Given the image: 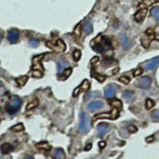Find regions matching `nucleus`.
<instances>
[{"mask_svg":"<svg viewBox=\"0 0 159 159\" xmlns=\"http://www.w3.org/2000/svg\"><path fill=\"white\" fill-rule=\"evenodd\" d=\"M22 106V100L18 96H13L7 105L6 106V110L9 114L14 115L18 111Z\"/></svg>","mask_w":159,"mask_h":159,"instance_id":"1","label":"nucleus"},{"mask_svg":"<svg viewBox=\"0 0 159 159\" xmlns=\"http://www.w3.org/2000/svg\"><path fill=\"white\" fill-rule=\"evenodd\" d=\"M80 131L83 133H87L91 129V122L86 113L83 112L80 116V123L79 126Z\"/></svg>","mask_w":159,"mask_h":159,"instance_id":"2","label":"nucleus"},{"mask_svg":"<svg viewBox=\"0 0 159 159\" xmlns=\"http://www.w3.org/2000/svg\"><path fill=\"white\" fill-rule=\"evenodd\" d=\"M119 109L117 108H114L111 112L110 113H101V114H98L94 116L93 118V121L95 122L96 120L100 119H116L119 117Z\"/></svg>","mask_w":159,"mask_h":159,"instance_id":"3","label":"nucleus"},{"mask_svg":"<svg viewBox=\"0 0 159 159\" xmlns=\"http://www.w3.org/2000/svg\"><path fill=\"white\" fill-rule=\"evenodd\" d=\"M110 49H111V43L107 39H103L99 44L93 46V49L99 53L108 51Z\"/></svg>","mask_w":159,"mask_h":159,"instance_id":"4","label":"nucleus"},{"mask_svg":"<svg viewBox=\"0 0 159 159\" xmlns=\"http://www.w3.org/2000/svg\"><path fill=\"white\" fill-rule=\"evenodd\" d=\"M46 45H47L48 47L52 49L53 51L57 52V53H63L65 50V49H66L65 44H64V42L61 39L57 40V45H53L50 41H47Z\"/></svg>","mask_w":159,"mask_h":159,"instance_id":"5","label":"nucleus"},{"mask_svg":"<svg viewBox=\"0 0 159 159\" xmlns=\"http://www.w3.org/2000/svg\"><path fill=\"white\" fill-rule=\"evenodd\" d=\"M89 88H90V83L88 82V80H83V83H81L79 87H76L75 90H74V91H73V96L79 95L82 91H88Z\"/></svg>","mask_w":159,"mask_h":159,"instance_id":"6","label":"nucleus"},{"mask_svg":"<svg viewBox=\"0 0 159 159\" xmlns=\"http://www.w3.org/2000/svg\"><path fill=\"white\" fill-rule=\"evenodd\" d=\"M44 54H41L39 56H36L33 58V69L34 70H40L43 71V67L41 65V60L43 59Z\"/></svg>","mask_w":159,"mask_h":159,"instance_id":"7","label":"nucleus"},{"mask_svg":"<svg viewBox=\"0 0 159 159\" xmlns=\"http://www.w3.org/2000/svg\"><path fill=\"white\" fill-rule=\"evenodd\" d=\"M151 82H152V80H151V78L150 76H144L143 78L139 80L136 82V84H137L138 87L147 89V88H149L150 87Z\"/></svg>","mask_w":159,"mask_h":159,"instance_id":"8","label":"nucleus"},{"mask_svg":"<svg viewBox=\"0 0 159 159\" xmlns=\"http://www.w3.org/2000/svg\"><path fill=\"white\" fill-rule=\"evenodd\" d=\"M19 32L15 29H13L8 33V40L11 43H16L18 40Z\"/></svg>","mask_w":159,"mask_h":159,"instance_id":"9","label":"nucleus"},{"mask_svg":"<svg viewBox=\"0 0 159 159\" xmlns=\"http://www.w3.org/2000/svg\"><path fill=\"white\" fill-rule=\"evenodd\" d=\"M116 88H117V87H116L115 85H114V84H110L109 86H107V87H106V89H105V92H104L105 96H106L107 98H108V99L112 98V97L115 95Z\"/></svg>","mask_w":159,"mask_h":159,"instance_id":"10","label":"nucleus"},{"mask_svg":"<svg viewBox=\"0 0 159 159\" xmlns=\"http://www.w3.org/2000/svg\"><path fill=\"white\" fill-rule=\"evenodd\" d=\"M159 64V57H156L154 59L151 60L150 61H148L146 65H145V68L148 69V70H154L156 68L158 67V65Z\"/></svg>","mask_w":159,"mask_h":159,"instance_id":"11","label":"nucleus"},{"mask_svg":"<svg viewBox=\"0 0 159 159\" xmlns=\"http://www.w3.org/2000/svg\"><path fill=\"white\" fill-rule=\"evenodd\" d=\"M147 8H143L141 10H139L135 14V19L137 22H142L147 16Z\"/></svg>","mask_w":159,"mask_h":159,"instance_id":"12","label":"nucleus"},{"mask_svg":"<svg viewBox=\"0 0 159 159\" xmlns=\"http://www.w3.org/2000/svg\"><path fill=\"white\" fill-rule=\"evenodd\" d=\"M102 107H103V103L101 101H92L87 105V109L89 111H93L99 108H101Z\"/></svg>","mask_w":159,"mask_h":159,"instance_id":"13","label":"nucleus"},{"mask_svg":"<svg viewBox=\"0 0 159 159\" xmlns=\"http://www.w3.org/2000/svg\"><path fill=\"white\" fill-rule=\"evenodd\" d=\"M53 157L54 159H65V154L62 149L58 148L54 150L53 154Z\"/></svg>","mask_w":159,"mask_h":159,"instance_id":"14","label":"nucleus"},{"mask_svg":"<svg viewBox=\"0 0 159 159\" xmlns=\"http://www.w3.org/2000/svg\"><path fill=\"white\" fill-rule=\"evenodd\" d=\"M108 131V125L107 123H101L97 127V131L99 136H103Z\"/></svg>","mask_w":159,"mask_h":159,"instance_id":"15","label":"nucleus"},{"mask_svg":"<svg viewBox=\"0 0 159 159\" xmlns=\"http://www.w3.org/2000/svg\"><path fill=\"white\" fill-rule=\"evenodd\" d=\"M123 97L127 103H132L135 99V94L131 91H126L123 93Z\"/></svg>","mask_w":159,"mask_h":159,"instance_id":"16","label":"nucleus"},{"mask_svg":"<svg viewBox=\"0 0 159 159\" xmlns=\"http://www.w3.org/2000/svg\"><path fill=\"white\" fill-rule=\"evenodd\" d=\"M12 150H13V147H12V146L10 143H4L1 147V151L4 154H9Z\"/></svg>","mask_w":159,"mask_h":159,"instance_id":"17","label":"nucleus"},{"mask_svg":"<svg viewBox=\"0 0 159 159\" xmlns=\"http://www.w3.org/2000/svg\"><path fill=\"white\" fill-rule=\"evenodd\" d=\"M68 64L65 60H60L59 61H58V63H57V70H58V72L61 73L64 69H65L68 67Z\"/></svg>","mask_w":159,"mask_h":159,"instance_id":"18","label":"nucleus"},{"mask_svg":"<svg viewBox=\"0 0 159 159\" xmlns=\"http://www.w3.org/2000/svg\"><path fill=\"white\" fill-rule=\"evenodd\" d=\"M150 42L151 38L150 37H148L147 34L145 36H143V37H142V39H141V43H142V45H143V46L144 48L149 47L150 45Z\"/></svg>","mask_w":159,"mask_h":159,"instance_id":"19","label":"nucleus"},{"mask_svg":"<svg viewBox=\"0 0 159 159\" xmlns=\"http://www.w3.org/2000/svg\"><path fill=\"white\" fill-rule=\"evenodd\" d=\"M28 80V76H22L21 77H18V78H16L15 81L16 83H18V85L20 86V87H22L24 86L26 83L27 82Z\"/></svg>","mask_w":159,"mask_h":159,"instance_id":"20","label":"nucleus"},{"mask_svg":"<svg viewBox=\"0 0 159 159\" xmlns=\"http://www.w3.org/2000/svg\"><path fill=\"white\" fill-rule=\"evenodd\" d=\"M81 33H82V26L80 24H78L73 30V36L75 37V38L78 39L81 36Z\"/></svg>","mask_w":159,"mask_h":159,"instance_id":"21","label":"nucleus"},{"mask_svg":"<svg viewBox=\"0 0 159 159\" xmlns=\"http://www.w3.org/2000/svg\"><path fill=\"white\" fill-rule=\"evenodd\" d=\"M121 43H122L123 48H124L125 49H129V48L131 47V41L127 39V37L125 35L122 36V37H121Z\"/></svg>","mask_w":159,"mask_h":159,"instance_id":"22","label":"nucleus"},{"mask_svg":"<svg viewBox=\"0 0 159 159\" xmlns=\"http://www.w3.org/2000/svg\"><path fill=\"white\" fill-rule=\"evenodd\" d=\"M38 103H39V100L38 99L35 98L34 99H33L31 102L28 103L27 106H26V110H31V109L35 108L36 107H37Z\"/></svg>","mask_w":159,"mask_h":159,"instance_id":"23","label":"nucleus"},{"mask_svg":"<svg viewBox=\"0 0 159 159\" xmlns=\"http://www.w3.org/2000/svg\"><path fill=\"white\" fill-rule=\"evenodd\" d=\"M83 30H84V32H85V34H91L92 31H93V26H92V22H87L85 26H84V28H83Z\"/></svg>","mask_w":159,"mask_h":159,"instance_id":"24","label":"nucleus"},{"mask_svg":"<svg viewBox=\"0 0 159 159\" xmlns=\"http://www.w3.org/2000/svg\"><path fill=\"white\" fill-rule=\"evenodd\" d=\"M111 104L112 107H114L115 108H117V109H121L122 107H123L122 102H121L119 99H113V100L111 102Z\"/></svg>","mask_w":159,"mask_h":159,"instance_id":"25","label":"nucleus"},{"mask_svg":"<svg viewBox=\"0 0 159 159\" xmlns=\"http://www.w3.org/2000/svg\"><path fill=\"white\" fill-rule=\"evenodd\" d=\"M37 148H39V149L45 150H50V148H51L50 146H49L47 143H45V142H42V143H38V144L37 145Z\"/></svg>","mask_w":159,"mask_h":159,"instance_id":"26","label":"nucleus"},{"mask_svg":"<svg viewBox=\"0 0 159 159\" xmlns=\"http://www.w3.org/2000/svg\"><path fill=\"white\" fill-rule=\"evenodd\" d=\"M86 99H92V98H99L100 97V92L99 91H93V92H90L87 95H85Z\"/></svg>","mask_w":159,"mask_h":159,"instance_id":"27","label":"nucleus"},{"mask_svg":"<svg viewBox=\"0 0 159 159\" xmlns=\"http://www.w3.org/2000/svg\"><path fill=\"white\" fill-rule=\"evenodd\" d=\"M91 76H93V77H95V79L98 80L99 82H103L105 79H106V76H102V75H99L98 73H96L94 71L91 72Z\"/></svg>","mask_w":159,"mask_h":159,"instance_id":"28","label":"nucleus"},{"mask_svg":"<svg viewBox=\"0 0 159 159\" xmlns=\"http://www.w3.org/2000/svg\"><path fill=\"white\" fill-rule=\"evenodd\" d=\"M12 131H14V132H21V131H24V126L22 123H18V124H17L15 126H14V127L11 128Z\"/></svg>","mask_w":159,"mask_h":159,"instance_id":"29","label":"nucleus"},{"mask_svg":"<svg viewBox=\"0 0 159 159\" xmlns=\"http://www.w3.org/2000/svg\"><path fill=\"white\" fill-rule=\"evenodd\" d=\"M155 106V103L154 100H152L151 99H147L146 101V108L147 110H150L151 108Z\"/></svg>","mask_w":159,"mask_h":159,"instance_id":"30","label":"nucleus"},{"mask_svg":"<svg viewBox=\"0 0 159 159\" xmlns=\"http://www.w3.org/2000/svg\"><path fill=\"white\" fill-rule=\"evenodd\" d=\"M72 57H73V59H74L75 61H78L80 59V57H81V52H80V50L76 49L75 51L73 52Z\"/></svg>","mask_w":159,"mask_h":159,"instance_id":"31","label":"nucleus"},{"mask_svg":"<svg viewBox=\"0 0 159 159\" xmlns=\"http://www.w3.org/2000/svg\"><path fill=\"white\" fill-rule=\"evenodd\" d=\"M151 14L159 21V7H154L151 10Z\"/></svg>","mask_w":159,"mask_h":159,"instance_id":"32","label":"nucleus"},{"mask_svg":"<svg viewBox=\"0 0 159 159\" xmlns=\"http://www.w3.org/2000/svg\"><path fill=\"white\" fill-rule=\"evenodd\" d=\"M43 76V72L40 71V70H34L32 72V76L35 77V78H41Z\"/></svg>","mask_w":159,"mask_h":159,"instance_id":"33","label":"nucleus"},{"mask_svg":"<svg viewBox=\"0 0 159 159\" xmlns=\"http://www.w3.org/2000/svg\"><path fill=\"white\" fill-rule=\"evenodd\" d=\"M119 80L121 82V83H124V84H127V83H130L131 81V79L128 77V76H122L119 77Z\"/></svg>","mask_w":159,"mask_h":159,"instance_id":"34","label":"nucleus"},{"mask_svg":"<svg viewBox=\"0 0 159 159\" xmlns=\"http://www.w3.org/2000/svg\"><path fill=\"white\" fill-rule=\"evenodd\" d=\"M29 44H30V45L32 46V47H37L39 45V41H38L37 39L34 38V39H30L29 41Z\"/></svg>","mask_w":159,"mask_h":159,"instance_id":"35","label":"nucleus"},{"mask_svg":"<svg viewBox=\"0 0 159 159\" xmlns=\"http://www.w3.org/2000/svg\"><path fill=\"white\" fill-rule=\"evenodd\" d=\"M143 72V70L142 68H137V69H135V72H134V73H133V75L134 76H139L142 75Z\"/></svg>","mask_w":159,"mask_h":159,"instance_id":"36","label":"nucleus"},{"mask_svg":"<svg viewBox=\"0 0 159 159\" xmlns=\"http://www.w3.org/2000/svg\"><path fill=\"white\" fill-rule=\"evenodd\" d=\"M152 119L154 121H159V111H155L152 114Z\"/></svg>","mask_w":159,"mask_h":159,"instance_id":"37","label":"nucleus"},{"mask_svg":"<svg viewBox=\"0 0 159 159\" xmlns=\"http://www.w3.org/2000/svg\"><path fill=\"white\" fill-rule=\"evenodd\" d=\"M138 131V129H137V127L134 126V125H130L129 127H128V131L130 132V133H136Z\"/></svg>","mask_w":159,"mask_h":159,"instance_id":"38","label":"nucleus"},{"mask_svg":"<svg viewBox=\"0 0 159 159\" xmlns=\"http://www.w3.org/2000/svg\"><path fill=\"white\" fill-rule=\"evenodd\" d=\"M156 2H159V0H144V5L146 6H150L151 4L154 3Z\"/></svg>","mask_w":159,"mask_h":159,"instance_id":"39","label":"nucleus"},{"mask_svg":"<svg viewBox=\"0 0 159 159\" xmlns=\"http://www.w3.org/2000/svg\"><path fill=\"white\" fill-rule=\"evenodd\" d=\"M146 34H147V35L148 36V37H150L151 39L154 38V31H153L152 30H150V29H149V30L146 32Z\"/></svg>","mask_w":159,"mask_h":159,"instance_id":"40","label":"nucleus"},{"mask_svg":"<svg viewBox=\"0 0 159 159\" xmlns=\"http://www.w3.org/2000/svg\"><path fill=\"white\" fill-rule=\"evenodd\" d=\"M71 73H72V68H68V69H66V70H64V76L65 79L71 75Z\"/></svg>","mask_w":159,"mask_h":159,"instance_id":"41","label":"nucleus"},{"mask_svg":"<svg viewBox=\"0 0 159 159\" xmlns=\"http://www.w3.org/2000/svg\"><path fill=\"white\" fill-rule=\"evenodd\" d=\"M154 140V136H150V137H148V138L146 139V141H147V143H152Z\"/></svg>","mask_w":159,"mask_h":159,"instance_id":"42","label":"nucleus"},{"mask_svg":"<svg viewBox=\"0 0 159 159\" xmlns=\"http://www.w3.org/2000/svg\"><path fill=\"white\" fill-rule=\"evenodd\" d=\"M99 57H93V58H92V59H91V62L92 64L93 63H96V62H98V61H99Z\"/></svg>","mask_w":159,"mask_h":159,"instance_id":"43","label":"nucleus"},{"mask_svg":"<svg viewBox=\"0 0 159 159\" xmlns=\"http://www.w3.org/2000/svg\"><path fill=\"white\" fill-rule=\"evenodd\" d=\"M105 146H106V143H105V142H99V148H104L105 147Z\"/></svg>","mask_w":159,"mask_h":159,"instance_id":"44","label":"nucleus"},{"mask_svg":"<svg viewBox=\"0 0 159 159\" xmlns=\"http://www.w3.org/2000/svg\"><path fill=\"white\" fill-rule=\"evenodd\" d=\"M91 144L90 143V144H87V147H85V150H91Z\"/></svg>","mask_w":159,"mask_h":159,"instance_id":"45","label":"nucleus"},{"mask_svg":"<svg viewBox=\"0 0 159 159\" xmlns=\"http://www.w3.org/2000/svg\"><path fill=\"white\" fill-rule=\"evenodd\" d=\"M155 38H156V39L158 40V41H159V35L156 36V37H155Z\"/></svg>","mask_w":159,"mask_h":159,"instance_id":"46","label":"nucleus"},{"mask_svg":"<svg viewBox=\"0 0 159 159\" xmlns=\"http://www.w3.org/2000/svg\"><path fill=\"white\" fill-rule=\"evenodd\" d=\"M26 159H34V158H33V157H28Z\"/></svg>","mask_w":159,"mask_h":159,"instance_id":"47","label":"nucleus"}]
</instances>
